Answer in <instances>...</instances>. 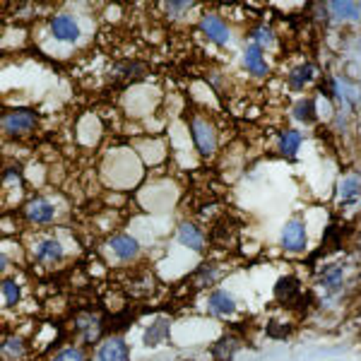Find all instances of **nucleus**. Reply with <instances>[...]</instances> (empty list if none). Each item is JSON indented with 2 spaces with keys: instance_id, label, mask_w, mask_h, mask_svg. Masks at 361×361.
<instances>
[{
  "instance_id": "nucleus-2",
  "label": "nucleus",
  "mask_w": 361,
  "mask_h": 361,
  "mask_svg": "<svg viewBox=\"0 0 361 361\" xmlns=\"http://www.w3.org/2000/svg\"><path fill=\"white\" fill-rule=\"evenodd\" d=\"M0 121H3L5 135L10 137H25L37 130L39 126V116L32 109H10V111H3Z\"/></svg>"
},
{
  "instance_id": "nucleus-8",
  "label": "nucleus",
  "mask_w": 361,
  "mask_h": 361,
  "mask_svg": "<svg viewBox=\"0 0 361 361\" xmlns=\"http://www.w3.org/2000/svg\"><path fill=\"white\" fill-rule=\"evenodd\" d=\"M73 333L78 337H82L87 345H94L104 333V323L99 320V316H94V313H90V311L78 313V316L73 318Z\"/></svg>"
},
{
  "instance_id": "nucleus-24",
  "label": "nucleus",
  "mask_w": 361,
  "mask_h": 361,
  "mask_svg": "<svg viewBox=\"0 0 361 361\" xmlns=\"http://www.w3.org/2000/svg\"><path fill=\"white\" fill-rule=\"evenodd\" d=\"M342 279H345V265H330V267H325L323 277H320V284H323L328 292H337Z\"/></svg>"
},
{
  "instance_id": "nucleus-19",
  "label": "nucleus",
  "mask_w": 361,
  "mask_h": 361,
  "mask_svg": "<svg viewBox=\"0 0 361 361\" xmlns=\"http://www.w3.org/2000/svg\"><path fill=\"white\" fill-rule=\"evenodd\" d=\"M292 116L299 123H304V126H311V123H316V118H318V109H316V99H311V97H304V99H299V102L292 106Z\"/></svg>"
},
{
  "instance_id": "nucleus-27",
  "label": "nucleus",
  "mask_w": 361,
  "mask_h": 361,
  "mask_svg": "<svg viewBox=\"0 0 361 361\" xmlns=\"http://www.w3.org/2000/svg\"><path fill=\"white\" fill-rule=\"evenodd\" d=\"M236 349H238V340H236V337H222V340H219L217 345L212 347V354L219 361H229L231 357H234Z\"/></svg>"
},
{
  "instance_id": "nucleus-5",
  "label": "nucleus",
  "mask_w": 361,
  "mask_h": 361,
  "mask_svg": "<svg viewBox=\"0 0 361 361\" xmlns=\"http://www.w3.org/2000/svg\"><path fill=\"white\" fill-rule=\"evenodd\" d=\"M22 212H25V219L29 224H51L56 219L58 209L54 202L49 200V197L44 195H37V197H29V200L25 202V207H22Z\"/></svg>"
},
{
  "instance_id": "nucleus-30",
  "label": "nucleus",
  "mask_w": 361,
  "mask_h": 361,
  "mask_svg": "<svg viewBox=\"0 0 361 361\" xmlns=\"http://www.w3.org/2000/svg\"><path fill=\"white\" fill-rule=\"evenodd\" d=\"M190 8H193V3H166L164 5L166 13H173L171 17H178L176 13H188Z\"/></svg>"
},
{
  "instance_id": "nucleus-12",
  "label": "nucleus",
  "mask_w": 361,
  "mask_h": 361,
  "mask_svg": "<svg viewBox=\"0 0 361 361\" xmlns=\"http://www.w3.org/2000/svg\"><path fill=\"white\" fill-rule=\"evenodd\" d=\"M275 299L282 306H292L301 299V282L292 275H284L275 284Z\"/></svg>"
},
{
  "instance_id": "nucleus-21",
  "label": "nucleus",
  "mask_w": 361,
  "mask_h": 361,
  "mask_svg": "<svg viewBox=\"0 0 361 361\" xmlns=\"http://www.w3.org/2000/svg\"><path fill=\"white\" fill-rule=\"evenodd\" d=\"M166 340H169V320H164V318L154 320V323L147 328V333H145V345L157 347V345H161V342H166Z\"/></svg>"
},
{
  "instance_id": "nucleus-13",
  "label": "nucleus",
  "mask_w": 361,
  "mask_h": 361,
  "mask_svg": "<svg viewBox=\"0 0 361 361\" xmlns=\"http://www.w3.org/2000/svg\"><path fill=\"white\" fill-rule=\"evenodd\" d=\"M243 68H246L253 78H267L270 66H267V61H265V51L260 49V46L250 44L248 49L243 51Z\"/></svg>"
},
{
  "instance_id": "nucleus-6",
  "label": "nucleus",
  "mask_w": 361,
  "mask_h": 361,
  "mask_svg": "<svg viewBox=\"0 0 361 361\" xmlns=\"http://www.w3.org/2000/svg\"><path fill=\"white\" fill-rule=\"evenodd\" d=\"M200 32H202V37L207 39V42H212V44H217V46H226L229 44V39H231V34H229V25L219 17L217 13H205L200 17Z\"/></svg>"
},
{
  "instance_id": "nucleus-23",
  "label": "nucleus",
  "mask_w": 361,
  "mask_h": 361,
  "mask_svg": "<svg viewBox=\"0 0 361 361\" xmlns=\"http://www.w3.org/2000/svg\"><path fill=\"white\" fill-rule=\"evenodd\" d=\"M22 301V287L15 277L3 279V304L5 308H15Z\"/></svg>"
},
{
  "instance_id": "nucleus-7",
  "label": "nucleus",
  "mask_w": 361,
  "mask_h": 361,
  "mask_svg": "<svg viewBox=\"0 0 361 361\" xmlns=\"http://www.w3.org/2000/svg\"><path fill=\"white\" fill-rule=\"evenodd\" d=\"M238 238V224L234 222L231 217H217L209 226V241H212V246H219V248H229L234 246Z\"/></svg>"
},
{
  "instance_id": "nucleus-16",
  "label": "nucleus",
  "mask_w": 361,
  "mask_h": 361,
  "mask_svg": "<svg viewBox=\"0 0 361 361\" xmlns=\"http://www.w3.org/2000/svg\"><path fill=\"white\" fill-rule=\"evenodd\" d=\"M316 75H318V70L313 63H301V66H296L292 73L287 75V82L294 92H301L316 80Z\"/></svg>"
},
{
  "instance_id": "nucleus-10",
  "label": "nucleus",
  "mask_w": 361,
  "mask_h": 361,
  "mask_svg": "<svg viewBox=\"0 0 361 361\" xmlns=\"http://www.w3.org/2000/svg\"><path fill=\"white\" fill-rule=\"evenodd\" d=\"M109 248H111V253L121 260V263H130V260H135L140 255L137 238L130 234H114L109 238Z\"/></svg>"
},
{
  "instance_id": "nucleus-20",
  "label": "nucleus",
  "mask_w": 361,
  "mask_h": 361,
  "mask_svg": "<svg viewBox=\"0 0 361 361\" xmlns=\"http://www.w3.org/2000/svg\"><path fill=\"white\" fill-rule=\"evenodd\" d=\"M27 357V345L22 337H3V361H20Z\"/></svg>"
},
{
  "instance_id": "nucleus-11",
  "label": "nucleus",
  "mask_w": 361,
  "mask_h": 361,
  "mask_svg": "<svg viewBox=\"0 0 361 361\" xmlns=\"http://www.w3.org/2000/svg\"><path fill=\"white\" fill-rule=\"evenodd\" d=\"M99 361H130V349H128L126 340L118 335H111L104 340V345L99 347Z\"/></svg>"
},
{
  "instance_id": "nucleus-29",
  "label": "nucleus",
  "mask_w": 361,
  "mask_h": 361,
  "mask_svg": "<svg viewBox=\"0 0 361 361\" xmlns=\"http://www.w3.org/2000/svg\"><path fill=\"white\" fill-rule=\"evenodd\" d=\"M51 361H87V352L85 349H80V347H66V349H61L58 354H54V359Z\"/></svg>"
},
{
  "instance_id": "nucleus-14",
  "label": "nucleus",
  "mask_w": 361,
  "mask_h": 361,
  "mask_svg": "<svg viewBox=\"0 0 361 361\" xmlns=\"http://www.w3.org/2000/svg\"><path fill=\"white\" fill-rule=\"evenodd\" d=\"M207 308L214 313V316L229 318L236 313V301H234V296L229 292H224V289H214V292H209V296H207Z\"/></svg>"
},
{
  "instance_id": "nucleus-18",
  "label": "nucleus",
  "mask_w": 361,
  "mask_h": 361,
  "mask_svg": "<svg viewBox=\"0 0 361 361\" xmlns=\"http://www.w3.org/2000/svg\"><path fill=\"white\" fill-rule=\"evenodd\" d=\"M301 142H304V135L301 130H294V128H284L279 133V152H282L287 159H294L296 152L301 149Z\"/></svg>"
},
{
  "instance_id": "nucleus-28",
  "label": "nucleus",
  "mask_w": 361,
  "mask_h": 361,
  "mask_svg": "<svg viewBox=\"0 0 361 361\" xmlns=\"http://www.w3.org/2000/svg\"><path fill=\"white\" fill-rule=\"evenodd\" d=\"M145 70H147L145 63L130 61V63H121V66L116 68V75H121L123 80H137V78H142V75H145Z\"/></svg>"
},
{
  "instance_id": "nucleus-1",
  "label": "nucleus",
  "mask_w": 361,
  "mask_h": 361,
  "mask_svg": "<svg viewBox=\"0 0 361 361\" xmlns=\"http://www.w3.org/2000/svg\"><path fill=\"white\" fill-rule=\"evenodd\" d=\"M188 126H190V137H193V145H195L197 152L202 157H212L217 152V145H219L217 128H214V123L207 118V116L193 114L188 121Z\"/></svg>"
},
{
  "instance_id": "nucleus-9",
  "label": "nucleus",
  "mask_w": 361,
  "mask_h": 361,
  "mask_svg": "<svg viewBox=\"0 0 361 361\" xmlns=\"http://www.w3.org/2000/svg\"><path fill=\"white\" fill-rule=\"evenodd\" d=\"M306 224L304 219H289L282 229V248L289 250V253H301L306 248Z\"/></svg>"
},
{
  "instance_id": "nucleus-15",
  "label": "nucleus",
  "mask_w": 361,
  "mask_h": 361,
  "mask_svg": "<svg viewBox=\"0 0 361 361\" xmlns=\"http://www.w3.org/2000/svg\"><path fill=\"white\" fill-rule=\"evenodd\" d=\"M178 241H180V246L195 250V253H202V250H205L207 238H205V234H202V229L197 224L183 222L178 226Z\"/></svg>"
},
{
  "instance_id": "nucleus-26",
  "label": "nucleus",
  "mask_w": 361,
  "mask_h": 361,
  "mask_svg": "<svg viewBox=\"0 0 361 361\" xmlns=\"http://www.w3.org/2000/svg\"><path fill=\"white\" fill-rule=\"evenodd\" d=\"M248 37L253 39V44H255V46H260L263 51H265V49H270V46H275V42H277L275 32H272L270 27H265V25L253 27V29H250Z\"/></svg>"
},
{
  "instance_id": "nucleus-22",
  "label": "nucleus",
  "mask_w": 361,
  "mask_h": 361,
  "mask_svg": "<svg viewBox=\"0 0 361 361\" xmlns=\"http://www.w3.org/2000/svg\"><path fill=\"white\" fill-rule=\"evenodd\" d=\"M217 279H219V267L214 263H202L200 267H197V272L193 277V284L202 289V287H212Z\"/></svg>"
},
{
  "instance_id": "nucleus-17",
  "label": "nucleus",
  "mask_w": 361,
  "mask_h": 361,
  "mask_svg": "<svg viewBox=\"0 0 361 361\" xmlns=\"http://www.w3.org/2000/svg\"><path fill=\"white\" fill-rule=\"evenodd\" d=\"M361 200V180L349 176V178H342L340 188H337V202H340L342 207H352L357 205Z\"/></svg>"
},
{
  "instance_id": "nucleus-4",
  "label": "nucleus",
  "mask_w": 361,
  "mask_h": 361,
  "mask_svg": "<svg viewBox=\"0 0 361 361\" xmlns=\"http://www.w3.org/2000/svg\"><path fill=\"white\" fill-rule=\"evenodd\" d=\"M49 34L61 44H78L80 42V25L68 13H56L49 17Z\"/></svg>"
},
{
  "instance_id": "nucleus-3",
  "label": "nucleus",
  "mask_w": 361,
  "mask_h": 361,
  "mask_svg": "<svg viewBox=\"0 0 361 361\" xmlns=\"http://www.w3.org/2000/svg\"><path fill=\"white\" fill-rule=\"evenodd\" d=\"M29 253H32V260L44 267H54V265H61L63 258H66V248H63V243L58 241L56 236H42L37 238V241L32 243V248H29Z\"/></svg>"
},
{
  "instance_id": "nucleus-25",
  "label": "nucleus",
  "mask_w": 361,
  "mask_h": 361,
  "mask_svg": "<svg viewBox=\"0 0 361 361\" xmlns=\"http://www.w3.org/2000/svg\"><path fill=\"white\" fill-rule=\"evenodd\" d=\"M328 10L337 17V20H342V22L359 20V17H361V8H359L357 3H330Z\"/></svg>"
}]
</instances>
